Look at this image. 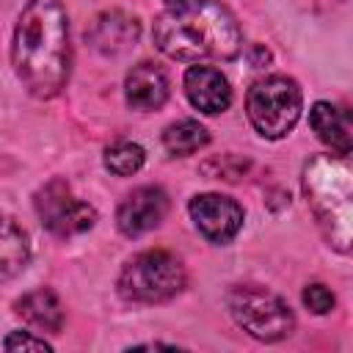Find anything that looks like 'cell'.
<instances>
[{"label":"cell","mask_w":353,"mask_h":353,"mask_svg":"<svg viewBox=\"0 0 353 353\" xmlns=\"http://www.w3.org/2000/svg\"><path fill=\"white\" fill-rule=\"evenodd\" d=\"M11 66L25 91L52 99L63 91L72 69L69 19L61 0H28L11 39Z\"/></svg>","instance_id":"1"},{"label":"cell","mask_w":353,"mask_h":353,"mask_svg":"<svg viewBox=\"0 0 353 353\" xmlns=\"http://www.w3.org/2000/svg\"><path fill=\"white\" fill-rule=\"evenodd\" d=\"M152 36L163 55L188 63L204 58L229 61L243 50L240 25L218 0H190L179 8H165L154 19Z\"/></svg>","instance_id":"2"},{"label":"cell","mask_w":353,"mask_h":353,"mask_svg":"<svg viewBox=\"0 0 353 353\" xmlns=\"http://www.w3.org/2000/svg\"><path fill=\"white\" fill-rule=\"evenodd\" d=\"M303 190L328 240L347 251L350 243V168L342 154H320L303 168Z\"/></svg>","instance_id":"3"},{"label":"cell","mask_w":353,"mask_h":353,"mask_svg":"<svg viewBox=\"0 0 353 353\" xmlns=\"http://www.w3.org/2000/svg\"><path fill=\"white\" fill-rule=\"evenodd\" d=\"M301 108H303V94L298 83L284 74L262 77L245 94L248 121L262 138H270V141L284 138L295 127Z\"/></svg>","instance_id":"4"},{"label":"cell","mask_w":353,"mask_h":353,"mask_svg":"<svg viewBox=\"0 0 353 353\" xmlns=\"http://www.w3.org/2000/svg\"><path fill=\"white\" fill-rule=\"evenodd\" d=\"M185 287V268L168 251H143L132 256L119 276L121 298L132 303H163Z\"/></svg>","instance_id":"5"},{"label":"cell","mask_w":353,"mask_h":353,"mask_svg":"<svg viewBox=\"0 0 353 353\" xmlns=\"http://www.w3.org/2000/svg\"><path fill=\"white\" fill-rule=\"evenodd\" d=\"M229 314L234 323L259 342H279L292 334L295 317L290 306L270 290L256 284H237L226 295Z\"/></svg>","instance_id":"6"},{"label":"cell","mask_w":353,"mask_h":353,"mask_svg":"<svg viewBox=\"0 0 353 353\" xmlns=\"http://www.w3.org/2000/svg\"><path fill=\"white\" fill-rule=\"evenodd\" d=\"M36 212H39V221L58 237L83 234L97 221V210L74 199L63 179H50L36 193Z\"/></svg>","instance_id":"7"},{"label":"cell","mask_w":353,"mask_h":353,"mask_svg":"<svg viewBox=\"0 0 353 353\" xmlns=\"http://www.w3.org/2000/svg\"><path fill=\"white\" fill-rule=\"evenodd\" d=\"M190 218L196 229L210 240V243H229L240 229H243V207L223 193H201L193 196L190 204Z\"/></svg>","instance_id":"8"},{"label":"cell","mask_w":353,"mask_h":353,"mask_svg":"<svg viewBox=\"0 0 353 353\" xmlns=\"http://www.w3.org/2000/svg\"><path fill=\"white\" fill-rule=\"evenodd\" d=\"M165 212H168L165 190L157 185H143L124 196V201L116 210V226L121 234L138 237V234H146L154 226H160Z\"/></svg>","instance_id":"9"},{"label":"cell","mask_w":353,"mask_h":353,"mask_svg":"<svg viewBox=\"0 0 353 353\" xmlns=\"http://www.w3.org/2000/svg\"><path fill=\"white\" fill-rule=\"evenodd\" d=\"M185 94L190 99V105L207 116H215V113H223L229 105H232V85L229 80L223 77L221 69L215 66H204V63H196L185 72Z\"/></svg>","instance_id":"10"},{"label":"cell","mask_w":353,"mask_h":353,"mask_svg":"<svg viewBox=\"0 0 353 353\" xmlns=\"http://www.w3.org/2000/svg\"><path fill=\"white\" fill-rule=\"evenodd\" d=\"M141 36V25L135 17L124 11H105L99 14L91 28L85 30L88 44L102 55H121L127 52Z\"/></svg>","instance_id":"11"},{"label":"cell","mask_w":353,"mask_h":353,"mask_svg":"<svg viewBox=\"0 0 353 353\" xmlns=\"http://www.w3.org/2000/svg\"><path fill=\"white\" fill-rule=\"evenodd\" d=\"M124 97L132 110H157L168 99V77L157 63H138L127 72Z\"/></svg>","instance_id":"12"},{"label":"cell","mask_w":353,"mask_h":353,"mask_svg":"<svg viewBox=\"0 0 353 353\" xmlns=\"http://www.w3.org/2000/svg\"><path fill=\"white\" fill-rule=\"evenodd\" d=\"M309 124L317 132V138L331 146L336 154H350L353 146V130H350V116L339 110L331 102H314L309 110Z\"/></svg>","instance_id":"13"},{"label":"cell","mask_w":353,"mask_h":353,"mask_svg":"<svg viewBox=\"0 0 353 353\" xmlns=\"http://www.w3.org/2000/svg\"><path fill=\"white\" fill-rule=\"evenodd\" d=\"M17 314L30 323L33 328L39 331H50V334H58L61 325H63V306L58 301L55 292L50 290H33V292H25L17 303H14Z\"/></svg>","instance_id":"14"},{"label":"cell","mask_w":353,"mask_h":353,"mask_svg":"<svg viewBox=\"0 0 353 353\" xmlns=\"http://www.w3.org/2000/svg\"><path fill=\"white\" fill-rule=\"evenodd\" d=\"M30 259V243L22 226L0 215V281L14 279Z\"/></svg>","instance_id":"15"},{"label":"cell","mask_w":353,"mask_h":353,"mask_svg":"<svg viewBox=\"0 0 353 353\" xmlns=\"http://www.w3.org/2000/svg\"><path fill=\"white\" fill-rule=\"evenodd\" d=\"M210 143V132L204 124H199L196 119H179L174 124L165 127L163 132V146L176 154V157H188L196 154L199 149H204Z\"/></svg>","instance_id":"16"},{"label":"cell","mask_w":353,"mask_h":353,"mask_svg":"<svg viewBox=\"0 0 353 353\" xmlns=\"http://www.w3.org/2000/svg\"><path fill=\"white\" fill-rule=\"evenodd\" d=\"M146 152L132 141H116L105 149V168L116 176H132L143 168Z\"/></svg>","instance_id":"17"},{"label":"cell","mask_w":353,"mask_h":353,"mask_svg":"<svg viewBox=\"0 0 353 353\" xmlns=\"http://www.w3.org/2000/svg\"><path fill=\"white\" fill-rule=\"evenodd\" d=\"M303 303L314 314H328L334 309V292L325 284H309L303 290Z\"/></svg>","instance_id":"18"},{"label":"cell","mask_w":353,"mask_h":353,"mask_svg":"<svg viewBox=\"0 0 353 353\" xmlns=\"http://www.w3.org/2000/svg\"><path fill=\"white\" fill-rule=\"evenodd\" d=\"M6 350H52V345L44 336H33L30 331H11L3 339Z\"/></svg>","instance_id":"19"},{"label":"cell","mask_w":353,"mask_h":353,"mask_svg":"<svg viewBox=\"0 0 353 353\" xmlns=\"http://www.w3.org/2000/svg\"><path fill=\"white\" fill-rule=\"evenodd\" d=\"M185 3H190V0H165L168 8H179V6H185Z\"/></svg>","instance_id":"20"}]
</instances>
